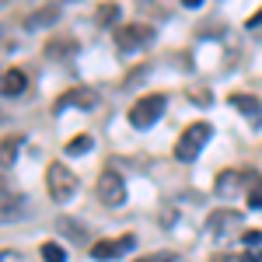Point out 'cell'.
<instances>
[{"label":"cell","mask_w":262,"mask_h":262,"mask_svg":"<svg viewBox=\"0 0 262 262\" xmlns=\"http://www.w3.org/2000/svg\"><path fill=\"white\" fill-rule=\"evenodd\" d=\"M203 143H210V122H189L175 140V158L179 161H196L203 150Z\"/></svg>","instance_id":"cell-1"},{"label":"cell","mask_w":262,"mask_h":262,"mask_svg":"<svg viewBox=\"0 0 262 262\" xmlns=\"http://www.w3.org/2000/svg\"><path fill=\"white\" fill-rule=\"evenodd\" d=\"M46 189H49V200L67 203L77 192V175L63 161H49V168H46Z\"/></svg>","instance_id":"cell-2"},{"label":"cell","mask_w":262,"mask_h":262,"mask_svg":"<svg viewBox=\"0 0 262 262\" xmlns=\"http://www.w3.org/2000/svg\"><path fill=\"white\" fill-rule=\"evenodd\" d=\"M161 112H164V95H143V98L133 101V108H129V126H137V129H150L154 122L161 119Z\"/></svg>","instance_id":"cell-3"},{"label":"cell","mask_w":262,"mask_h":262,"mask_svg":"<svg viewBox=\"0 0 262 262\" xmlns=\"http://www.w3.org/2000/svg\"><path fill=\"white\" fill-rule=\"evenodd\" d=\"M95 192H98V200L105 203V206H119V203L126 200V182H122L119 171L105 168L98 175V182H95Z\"/></svg>","instance_id":"cell-4"},{"label":"cell","mask_w":262,"mask_h":262,"mask_svg":"<svg viewBox=\"0 0 262 262\" xmlns=\"http://www.w3.org/2000/svg\"><path fill=\"white\" fill-rule=\"evenodd\" d=\"M147 42H154V28L150 25H122V28H116V46L122 53L143 49Z\"/></svg>","instance_id":"cell-5"},{"label":"cell","mask_w":262,"mask_h":262,"mask_svg":"<svg viewBox=\"0 0 262 262\" xmlns=\"http://www.w3.org/2000/svg\"><path fill=\"white\" fill-rule=\"evenodd\" d=\"M133 234H122V238H112V242H95L91 245V259H98V262H108V259H116V255H126L129 248H133Z\"/></svg>","instance_id":"cell-6"},{"label":"cell","mask_w":262,"mask_h":262,"mask_svg":"<svg viewBox=\"0 0 262 262\" xmlns=\"http://www.w3.org/2000/svg\"><path fill=\"white\" fill-rule=\"evenodd\" d=\"M67 105H77V108H95L98 105V91L95 88H70L56 98V112H63Z\"/></svg>","instance_id":"cell-7"},{"label":"cell","mask_w":262,"mask_h":262,"mask_svg":"<svg viewBox=\"0 0 262 262\" xmlns=\"http://www.w3.org/2000/svg\"><path fill=\"white\" fill-rule=\"evenodd\" d=\"M206 227H210L213 234H231V231L242 227V213H238V210H213V213L206 217Z\"/></svg>","instance_id":"cell-8"},{"label":"cell","mask_w":262,"mask_h":262,"mask_svg":"<svg viewBox=\"0 0 262 262\" xmlns=\"http://www.w3.org/2000/svg\"><path fill=\"white\" fill-rule=\"evenodd\" d=\"M60 21V7H39V11H32L28 18H25V28L28 32H39V28H49V25H56Z\"/></svg>","instance_id":"cell-9"},{"label":"cell","mask_w":262,"mask_h":262,"mask_svg":"<svg viewBox=\"0 0 262 262\" xmlns=\"http://www.w3.org/2000/svg\"><path fill=\"white\" fill-rule=\"evenodd\" d=\"M231 108H238V112H242V116H248L252 122L262 116V105H259V98H255V95H231Z\"/></svg>","instance_id":"cell-10"},{"label":"cell","mask_w":262,"mask_h":262,"mask_svg":"<svg viewBox=\"0 0 262 262\" xmlns=\"http://www.w3.org/2000/svg\"><path fill=\"white\" fill-rule=\"evenodd\" d=\"M25 88H28V77H25L21 70H7V74H4V95H7V98L25 95Z\"/></svg>","instance_id":"cell-11"},{"label":"cell","mask_w":262,"mask_h":262,"mask_svg":"<svg viewBox=\"0 0 262 262\" xmlns=\"http://www.w3.org/2000/svg\"><path fill=\"white\" fill-rule=\"evenodd\" d=\"M56 227H60V234H67L70 242H77V245H84V242H88L84 227H81L77 221H70V217H60V221H56Z\"/></svg>","instance_id":"cell-12"},{"label":"cell","mask_w":262,"mask_h":262,"mask_svg":"<svg viewBox=\"0 0 262 262\" xmlns=\"http://www.w3.org/2000/svg\"><path fill=\"white\" fill-rule=\"evenodd\" d=\"M245 196H248V206L252 210H262V175L259 171H252V179L245 185Z\"/></svg>","instance_id":"cell-13"},{"label":"cell","mask_w":262,"mask_h":262,"mask_svg":"<svg viewBox=\"0 0 262 262\" xmlns=\"http://www.w3.org/2000/svg\"><path fill=\"white\" fill-rule=\"evenodd\" d=\"M88 150H91V137H88V133H77L74 140L63 143V154H67V158H81V154H88Z\"/></svg>","instance_id":"cell-14"},{"label":"cell","mask_w":262,"mask_h":262,"mask_svg":"<svg viewBox=\"0 0 262 262\" xmlns=\"http://www.w3.org/2000/svg\"><path fill=\"white\" fill-rule=\"evenodd\" d=\"M39 255H42V262H67V252H63V245H56V242H42Z\"/></svg>","instance_id":"cell-15"},{"label":"cell","mask_w":262,"mask_h":262,"mask_svg":"<svg viewBox=\"0 0 262 262\" xmlns=\"http://www.w3.org/2000/svg\"><path fill=\"white\" fill-rule=\"evenodd\" d=\"M60 53H67V56H70V53H77V42H49V46H46V56H60Z\"/></svg>","instance_id":"cell-16"},{"label":"cell","mask_w":262,"mask_h":262,"mask_svg":"<svg viewBox=\"0 0 262 262\" xmlns=\"http://www.w3.org/2000/svg\"><path fill=\"white\" fill-rule=\"evenodd\" d=\"M18 137H4V164H11V158L18 154Z\"/></svg>","instance_id":"cell-17"},{"label":"cell","mask_w":262,"mask_h":262,"mask_svg":"<svg viewBox=\"0 0 262 262\" xmlns=\"http://www.w3.org/2000/svg\"><path fill=\"white\" fill-rule=\"evenodd\" d=\"M133 262H175L171 252H150V255H137Z\"/></svg>","instance_id":"cell-18"},{"label":"cell","mask_w":262,"mask_h":262,"mask_svg":"<svg viewBox=\"0 0 262 262\" xmlns=\"http://www.w3.org/2000/svg\"><path fill=\"white\" fill-rule=\"evenodd\" d=\"M116 14H119V7L116 4H105L98 11V25H108V21H116Z\"/></svg>","instance_id":"cell-19"},{"label":"cell","mask_w":262,"mask_h":262,"mask_svg":"<svg viewBox=\"0 0 262 262\" xmlns=\"http://www.w3.org/2000/svg\"><path fill=\"white\" fill-rule=\"evenodd\" d=\"M262 242V231H245L242 234V245H259Z\"/></svg>","instance_id":"cell-20"},{"label":"cell","mask_w":262,"mask_h":262,"mask_svg":"<svg viewBox=\"0 0 262 262\" xmlns=\"http://www.w3.org/2000/svg\"><path fill=\"white\" fill-rule=\"evenodd\" d=\"M259 25H262V7L252 14V18H248V28H259Z\"/></svg>","instance_id":"cell-21"},{"label":"cell","mask_w":262,"mask_h":262,"mask_svg":"<svg viewBox=\"0 0 262 262\" xmlns=\"http://www.w3.org/2000/svg\"><path fill=\"white\" fill-rule=\"evenodd\" d=\"M242 262H262V255H242Z\"/></svg>","instance_id":"cell-22"}]
</instances>
